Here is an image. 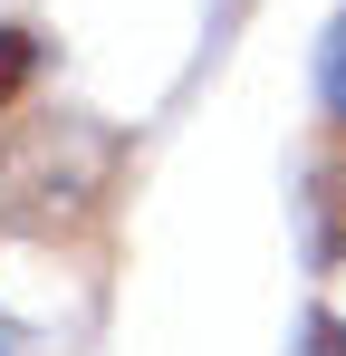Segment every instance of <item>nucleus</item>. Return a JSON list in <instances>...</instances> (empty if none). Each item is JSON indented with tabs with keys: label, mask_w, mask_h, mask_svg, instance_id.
Returning a JSON list of instances; mask_svg holds the SVG:
<instances>
[{
	"label": "nucleus",
	"mask_w": 346,
	"mask_h": 356,
	"mask_svg": "<svg viewBox=\"0 0 346 356\" xmlns=\"http://www.w3.org/2000/svg\"><path fill=\"white\" fill-rule=\"evenodd\" d=\"M308 356H346V318L318 308V318H308Z\"/></svg>",
	"instance_id": "obj_4"
},
{
	"label": "nucleus",
	"mask_w": 346,
	"mask_h": 356,
	"mask_svg": "<svg viewBox=\"0 0 346 356\" xmlns=\"http://www.w3.org/2000/svg\"><path fill=\"white\" fill-rule=\"evenodd\" d=\"M318 97H327V116H346V10H337V29L318 39Z\"/></svg>",
	"instance_id": "obj_3"
},
{
	"label": "nucleus",
	"mask_w": 346,
	"mask_h": 356,
	"mask_svg": "<svg viewBox=\"0 0 346 356\" xmlns=\"http://www.w3.org/2000/svg\"><path fill=\"white\" fill-rule=\"evenodd\" d=\"M106 164H115V145L97 116H29L0 145V202H10V222L58 232L106 193Z\"/></svg>",
	"instance_id": "obj_1"
},
{
	"label": "nucleus",
	"mask_w": 346,
	"mask_h": 356,
	"mask_svg": "<svg viewBox=\"0 0 346 356\" xmlns=\"http://www.w3.org/2000/svg\"><path fill=\"white\" fill-rule=\"evenodd\" d=\"M39 77V39L29 29H0V116H10V97Z\"/></svg>",
	"instance_id": "obj_2"
}]
</instances>
